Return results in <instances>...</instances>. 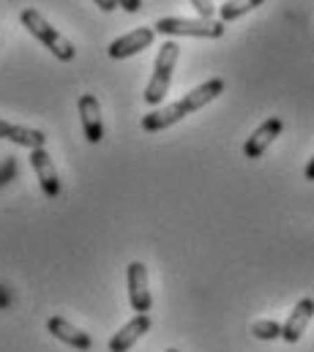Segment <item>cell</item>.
<instances>
[{"label":"cell","mask_w":314,"mask_h":352,"mask_svg":"<svg viewBox=\"0 0 314 352\" xmlns=\"http://www.w3.org/2000/svg\"><path fill=\"white\" fill-rule=\"evenodd\" d=\"M148 331H151V317H148V314L132 317V320L109 339V352H129Z\"/></svg>","instance_id":"cell-11"},{"label":"cell","mask_w":314,"mask_h":352,"mask_svg":"<svg viewBox=\"0 0 314 352\" xmlns=\"http://www.w3.org/2000/svg\"><path fill=\"white\" fill-rule=\"evenodd\" d=\"M126 281H129V303L137 314H148L154 306L151 298V284H148V267L143 263H132L126 270Z\"/></svg>","instance_id":"cell-5"},{"label":"cell","mask_w":314,"mask_h":352,"mask_svg":"<svg viewBox=\"0 0 314 352\" xmlns=\"http://www.w3.org/2000/svg\"><path fill=\"white\" fill-rule=\"evenodd\" d=\"M0 140H8L14 145H22V148H44L47 145V134L39 131V129H28V126H14L8 120H0Z\"/></svg>","instance_id":"cell-13"},{"label":"cell","mask_w":314,"mask_h":352,"mask_svg":"<svg viewBox=\"0 0 314 352\" xmlns=\"http://www.w3.org/2000/svg\"><path fill=\"white\" fill-rule=\"evenodd\" d=\"M167 352H178V350H167Z\"/></svg>","instance_id":"cell-22"},{"label":"cell","mask_w":314,"mask_h":352,"mask_svg":"<svg viewBox=\"0 0 314 352\" xmlns=\"http://www.w3.org/2000/svg\"><path fill=\"white\" fill-rule=\"evenodd\" d=\"M312 317H314V300L312 298H301V300L295 303V309L290 311L287 322L282 325V339H284L287 344H298L301 336L306 333Z\"/></svg>","instance_id":"cell-9"},{"label":"cell","mask_w":314,"mask_h":352,"mask_svg":"<svg viewBox=\"0 0 314 352\" xmlns=\"http://www.w3.org/2000/svg\"><path fill=\"white\" fill-rule=\"evenodd\" d=\"M19 22L28 28V33L30 36H36L58 60H63V63H72L74 58H77V50H74V44L58 30V28H52L47 19H44V14L41 11H36V8H25L22 14H19Z\"/></svg>","instance_id":"cell-2"},{"label":"cell","mask_w":314,"mask_h":352,"mask_svg":"<svg viewBox=\"0 0 314 352\" xmlns=\"http://www.w3.org/2000/svg\"><path fill=\"white\" fill-rule=\"evenodd\" d=\"M93 3H96L101 11H115V8H118V6H115V0H93Z\"/></svg>","instance_id":"cell-19"},{"label":"cell","mask_w":314,"mask_h":352,"mask_svg":"<svg viewBox=\"0 0 314 352\" xmlns=\"http://www.w3.org/2000/svg\"><path fill=\"white\" fill-rule=\"evenodd\" d=\"M265 0H224L222 6H219V19L227 25V22H236L240 16H246V14H251L254 8H260Z\"/></svg>","instance_id":"cell-14"},{"label":"cell","mask_w":314,"mask_h":352,"mask_svg":"<svg viewBox=\"0 0 314 352\" xmlns=\"http://www.w3.org/2000/svg\"><path fill=\"white\" fill-rule=\"evenodd\" d=\"M154 38H156V30H154V28H137V30H132V33L115 38L107 52H109L112 60H123V58H132V55L148 50V47L154 44Z\"/></svg>","instance_id":"cell-6"},{"label":"cell","mask_w":314,"mask_h":352,"mask_svg":"<svg viewBox=\"0 0 314 352\" xmlns=\"http://www.w3.org/2000/svg\"><path fill=\"white\" fill-rule=\"evenodd\" d=\"M282 129H284V123H282L279 118H268V120H265L262 126H257L254 134L246 140L243 156H246V159H260V156L276 142V137L282 134Z\"/></svg>","instance_id":"cell-10"},{"label":"cell","mask_w":314,"mask_h":352,"mask_svg":"<svg viewBox=\"0 0 314 352\" xmlns=\"http://www.w3.org/2000/svg\"><path fill=\"white\" fill-rule=\"evenodd\" d=\"M251 336L260 339V342H273V339H282V325L276 320H257L251 325Z\"/></svg>","instance_id":"cell-15"},{"label":"cell","mask_w":314,"mask_h":352,"mask_svg":"<svg viewBox=\"0 0 314 352\" xmlns=\"http://www.w3.org/2000/svg\"><path fill=\"white\" fill-rule=\"evenodd\" d=\"M79 120H82L85 140L90 145H98L104 140V123H101V104L93 93L79 96Z\"/></svg>","instance_id":"cell-8"},{"label":"cell","mask_w":314,"mask_h":352,"mask_svg":"<svg viewBox=\"0 0 314 352\" xmlns=\"http://www.w3.org/2000/svg\"><path fill=\"white\" fill-rule=\"evenodd\" d=\"M154 30L161 36H191V38H222L224 22L222 19H183V16H161Z\"/></svg>","instance_id":"cell-4"},{"label":"cell","mask_w":314,"mask_h":352,"mask_svg":"<svg viewBox=\"0 0 314 352\" xmlns=\"http://www.w3.org/2000/svg\"><path fill=\"white\" fill-rule=\"evenodd\" d=\"M47 331L58 339V342H63V344H69V347H74L79 352H87L93 347V339L85 333V331H79L77 325H72L69 320H63V317H50L47 320Z\"/></svg>","instance_id":"cell-12"},{"label":"cell","mask_w":314,"mask_h":352,"mask_svg":"<svg viewBox=\"0 0 314 352\" xmlns=\"http://www.w3.org/2000/svg\"><path fill=\"white\" fill-rule=\"evenodd\" d=\"M304 175H306V180H314V156L309 159V164H306V170H304Z\"/></svg>","instance_id":"cell-20"},{"label":"cell","mask_w":314,"mask_h":352,"mask_svg":"<svg viewBox=\"0 0 314 352\" xmlns=\"http://www.w3.org/2000/svg\"><path fill=\"white\" fill-rule=\"evenodd\" d=\"M222 93H224V80H219V77H216V80H208V82H202L200 88L189 90V93H186L183 98H178L175 104H169L167 109H156V112L145 115V118H143V131H148V134L164 131V129L180 123L186 115L202 109L205 104H211V101L219 98Z\"/></svg>","instance_id":"cell-1"},{"label":"cell","mask_w":314,"mask_h":352,"mask_svg":"<svg viewBox=\"0 0 314 352\" xmlns=\"http://www.w3.org/2000/svg\"><path fill=\"white\" fill-rule=\"evenodd\" d=\"M30 167L36 173L39 186L44 188V194L50 199H58L61 197V177H58V170L52 164V156L44 148H36V151H30Z\"/></svg>","instance_id":"cell-7"},{"label":"cell","mask_w":314,"mask_h":352,"mask_svg":"<svg viewBox=\"0 0 314 352\" xmlns=\"http://www.w3.org/2000/svg\"><path fill=\"white\" fill-rule=\"evenodd\" d=\"M6 303H8V295H6V289L0 287V306H6Z\"/></svg>","instance_id":"cell-21"},{"label":"cell","mask_w":314,"mask_h":352,"mask_svg":"<svg viewBox=\"0 0 314 352\" xmlns=\"http://www.w3.org/2000/svg\"><path fill=\"white\" fill-rule=\"evenodd\" d=\"M191 6H194V11H197L202 19H213V14H216L213 0H191Z\"/></svg>","instance_id":"cell-16"},{"label":"cell","mask_w":314,"mask_h":352,"mask_svg":"<svg viewBox=\"0 0 314 352\" xmlns=\"http://www.w3.org/2000/svg\"><path fill=\"white\" fill-rule=\"evenodd\" d=\"M178 55H180V47L175 41H164L161 50L156 55V63H154V77L148 82V88L143 93L145 104L148 107H156L167 98L169 85H172V72H175V63H178Z\"/></svg>","instance_id":"cell-3"},{"label":"cell","mask_w":314,"mask_h":352,"mask_svg":"<svg viewBox=\"0 0 314 352\" xmlns=\"http://www.w3.org/2000/svg\"><path fill=\"white\" fill-rule=\"evenodd\" d=\"M115 6L123 8V11H129V14H137L143 8V0H115Z\"/></svg>","instance_id":"cell-18"},{"label":"cell","mask_w":314,"mask_h":352,"mask_svg":"<svg viewBox=\"0 0 314 352\" xmlns=\"http://www.w3.org/2000/svg\"><path fill=\"white\" fill-rule=\"evenodd\" d=\"M14 175H17V159H6L0 164V186H6Z\"/></svg>","instance_id":"cell-17"}]
</instances>
